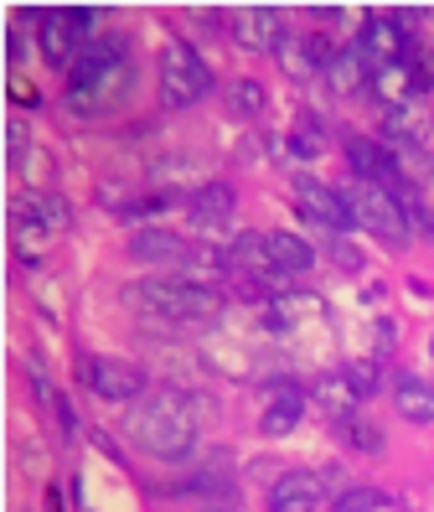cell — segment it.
<instances>
[{
  "label": "cell",
  "instance_id": "obj_14",
  "mask_svg": "<svg viewBox=\"0 0 434 512\" xmlns=\"http://www.w3.org/2000/svg\"><path fill=\"white\" fill-rule=\"evenodd\" d=\"M264 254H269L274 275H305V269L316 264V249L295 233H264Z\"/></svg>",
  "mask_w": 434,
  "mask_h": 512
},
{
  "label": "cell",
  "instance_id": "obj_27",
  "mask_svg": "<svg viewBox=\"0 0 434 512\" xmlns=\"http://www.w3.org/2000/svg\"><path fill=\"white\" fill-rule=\"evenodd\" d=\"M347 378H352V388H357L362 399H367V394H378V368H372V363H352Z\"/></svg>",
  "mask_w": 434,
  "mask_h": 512
},
{
  "label": "cell",
  "instance_id": "obj_11",
  "mask_svg": "<svg viewBox=\"0 0 434 512\" xmlns=\"http://www.w3.org/2000/svg\"><path fill=\"white\" fill-rule=\"evenodd\" d=\"M347 161H352V171L362 176V182H378V187H398V182H403V171H398V161H393V150L378 145V140L352 135V140H347Z\"/></svg>",
  "mask_w": 434,
  "mask_h": 512
},
{
  "label": "cell",
  "instance_id": "obj_25",
  "mask_svg": "<svg viewBox=\"0 0 434 512\" xmlns=\"http://www.w3.org/2000/svg\"><path fill=\"white\" fill-rule=\"evenodd\" d=\"M290 150H295V156H321L326 140H321V125H316V119H300L295 135H290Z\"/></svg>",
  "mask_w": 434,
  "mask_h": 512
},
{
  "label": "cell",
  "instance_id": "obj_20",
  "mask_svg": "<svg viewBox=\"0 0 434 512\" xmlns=\"http://www.w3.org/2000/svg\"><path fill=\"white\" fill-rule=\"evenodd\" d=\"M310 399H316L331 419H352V409H357V399H362V394L352 388V378H347V373H326L316 388H310Z\"/></svg>",
  "mask_w": 434,
  "mask_h": 512
},
{
  "label": "cell",
  "instance_id": "obj_9",
  "mask_svg": "<svg viewBox=\"0 0 434 512\" xmlns=\"http://www.w3.org/2000/svg\"><path fill=\"white\" fill-rule=\"evenodd\" d=\"M362 52H367V63L372 68H388V63H409V37H403V21L398 16H372L367 26H362V42H357Z\"/></svg>",
  "mask_w": 434,
  "mask_h": 512
},
{
  "label": "cell",
  "instance_id": "obj_29",
  "mask_svg": "<svg viewBox=\"0 0 434 512\" xmlns=\"http://www.w3.org/2000/svg\"><path fill=\"white\" fill-rule=\"evenodd\" d=\"M378 342H383L378 352H393V342H398V326L393 321H378Z\"/></svg>",
  "mask_w": 434,
  "mask_h": 512
},
{
  "label": "cell",
  "instance_id": "obj_31",
  "mask_svg": "<svg viewBox=\"0 0 434 512\" xmlns=\"http://www.w3.org/2000/svg\"><path fill=\"white\" fill-rule=\"evenodd\" d=\"M202 512H233V507H202Z\"/></svg>",
  "mask_w": 434,
  "mask_h": 512
},
{
  "label": "cell",
  "instance_id": "obj_13",
  "mask_svg": "<svg viewBox=\"0 0 434 512\" xmlns=\"http://www.w3.org/2000/svg\"><path fill=\"white\" fill-rule=\"evenodd\" d=\"M321 476L310 471H290L269 487V512H321Z\"/></svg>",
  "mask_w": 434,
  "mask_h": 512
},
{
  "label": "cell",
  "instance_id": "obj_4",
  "mask_svg": "<svg viewBox=\"0 0 434 512\" xmlns=\"http://www.w3.org/2000/svg\"><path fill=\"white\" fill-rule=\"evenodd\" d=\"M347 202H352V218H357L362 228L378 233L383 244H393V249L409 244V218H403V207H398V197H393L388 187H378V182H357V187L347 192Z\"/></svg>",
  "mask_w": 434,
  "mask_h": 512
},
{
  "label": "cell",
  "instance_id": "obj_10",
  "mask_svg": "<svg viewBox=\"0 0 434 512\" xmlns=\"http://www.w3.org/2000/svg\"><path fill=\"white\" fill-rule=\"evenodd\" d=\"M73 223V207L57 192H21L16 197V228H37V233H62Z\"/></svg>",
  "mask_w": 434,
  "mask_h": 512
},
{
  "label": "cell",
  "instance_id": "obj_6",
  "mask_svg": "<svg viewBox=\"0 0 434 512\" xmlns=\"http://www.w3.org/2000/svg\"><path fill=\"white\" fill-rule=\"evenodd\" d=\"M295 202H300V213H305L310 223H321V228H331V233L357 228L347 192H336V187L316 182V176H295Z\"/></svg>",
  "mask_w": 434,
  "mask_h": 512
},
{
  "label": "cell",
  "instance_id": "obj_15",
  "mask_svg": "<svg viewBox=\"0 0 434 512\" xmlns=\"http://www.w3.org/2000/svg\"><path fill=\"white\" fill-rule=\"evenodd\" d=\"M300 414H305V394L295 383H274V399H269V409H264V419H259V430L264 435H290L295 425H300Z\"/></svg>",
  "mask_w": 434,
  "mask_h": 512
},
{
  "label": "cell",
  "instance_id": "obj_32",
  "mask_svg": "<svg viewBox=\"0 0 434 512\" xmlns=\"http://www.w3.org/2000/svg\"><path fill=\"white\" fill-rule=\"evenodd\" d=\"M429 357H434V337H429Z\"/></svg>",
  "mask_w": 434,
  "mask_h": 512
},
{
  "label": "cell",
  "instance_id": "obj_23",
  "mask_svg": "<svg viewBox=\"0 0 434 512\" xmlns=\"http://www.w3.org/2000/svg\"><path fill=\"white\" fill-rule=\"evenodd\" d=\"M383 507H388V497L378 487H352L331 502V512H383Z\"/></svg>",
  "mask_w": 434,
  "mask_h": 512
},
{
  "label": "cell",
  "instance_id": "obj_7",
  "mask_svg": "<svg viewBox=\"0 0 434 512\" xmlns=\"http://www.w3.org/2000/svg\"><path fill=\"white\" fill-rule=\"evenodd\" d=\"M78 373L88 378L93 394L109 399V404L140 399V388H145V373H140V368H130V363H114V357H83Z\"/></svg>",
  "mask_w": 434,
  "mask_h": 512
},
{
  "label": "cell",
  "instance_id": "obj_2",
  "mask_svg": "<svg viewBox=\"0 0 434 512\" xmlns=\"http://www.w3.org/2000/svg\"><path fill=\"white\" fill-rule=\"evenodd\" d=\"M124 300L166 321H212L223 311V295L207 285H192V280H140L124 290Z\"/></svg>",
  "mask_w": 434,
  "mask_h": 512
},
{
  "label": "cell",
  "instance_id": "obj_19",
  "mask_svg": "<svg viewBox=\"0 0 434 512\" xmlns=\"http://www.w3.org/2000/svg\"><path fill=\"white\" fill-rule=\"evenodd\" d=\"M383 130H388V140L393 145H409V150H419V145H429V114L419 109V104H403V109H388V119H383Z\"/></svg>",
  "mask_w": 434,
  "mask_h": 512
},
{
  "label": "cell",
  "instance_id": "obj_18",
  "mask_svg": "<svg viewBox=\"0 0 434 512\" xmlns=\"http://www.w3.org/2000/svg\"><path fill=\"white\" fill-rule=\"evenodd\" d=\"M326 78H331V88H336L341 99H352L357 88H367V83H372V63H367V52H362V47H341V52L331 57Z\"/></svg>",
  "mask_w": 434,
  "mask_h": 512
},
{
  "label": "cell",
  "instance_id": "obj_22",
  "mask_svg": "<svg viewBox=\"0 0 434 512\" xmlns=\"http://www.w3.org/2000/svg\"><path fill=\"white\" fill-rule=\"evenodd\" d=\"M228 109H233V114H243V119H254V114L264 109V88H259L254 78L228 83Z\"/></svg>",
  "mask_w": 434,
  "mask_h": 512
},
{
  "label": "cell",
  "instance_id": "obj_5",
  "mask_svg": "<svg viewBox=\"0 0 434 512\" xmlns=\"http://www.w3.org/2000/svg\"><path fill=\"white\" fill-rule=\"evenodd\" d=\"M93 16H99V11H42L37 42H42V57L52 68H73L78 63L83 37L93 32Z\"/></svg>",
  "mask_w": 434,
  "mask_h": 512
},
{
  "label": "cell",
  "instance_id": "obj_12",
  "mask_svg": "<svg viewBox=\"0 0 434 512\" xmlns=\"http://www.w3.org/2000/svg\"><path fill=\"white\" fill-rule=\"evenodd\" d=\"M372 94H378L388 109H403V104H419L424 94V73L414 63H388V68H372Z\"/></svg>",
  "mask_w": 434,
  "mask_h": 512
},
{
  "label": "cell",
  "instance_id": "obj_1",
  "mask_svg": "<svg viewBox=\"0 0 434 512\" xmlns=\"http://www.w3.org/2000/svg\"><path fill=\"white\" fill-rule=\"evenodd\" d=\"M130 440L140 450L161 461H181L186 450L197 445V414H192V399L176 394V388H161V394H150L135 414H130Z\"/></svg>",
  "mask_w": 434,
  "mask_h": 512
},
{
  "label": "cell",
  "instance_id": "obj_16",
  "mask_svg": "<svg viewBox=\"0 0 434 512\" xmlns=\"http://www.w3.org/2000/svg\"><path fill=\"white\" fill-rule=\"evenodd\" d=\"M186 254H192L186 238H176L166 228H145V233L130 238V259H140V264H181Z\"/></svg>",
  "mask_w": 434,
  "mask_h": 512
},
{
  "label": "cell",
  "instance_id": "obj_21",
  "mask_svg": "<svg viewBox=\"0 0 434 512\" xmlns=\"http://www.w3.org/2000/svg\"><path fill=\"white\" fill-rule=\"evenodd\" d=\"M393 409L414 425H434V383H419V378H403L393 388Z\"/></svg>",
  "mask_w": 434,
  "mask_h": 512
},
{
  "label": "cell",
  "instance_id": "obj_3",
  "mask_svg": "<svg viewBox=\"0 0 434 512\" xmlns=\"http://www.w3.org/2000/svg\"><path fill=\"white\" fill-rule=\"evenodd\" d=\"M207 88H212L207 63L186 42H171L161 52V94H166V104L171 109H192V104L207 99Z\"/></svg>",
  "mask_w": 434,
  "mask_h": 512
},
{
  "label": "cell",
  "instance_id": "obj_17",
  "mask_svg": "<svg viewBox=\"0 0 434 512\" xmlns=\"http://www.w3.org/2000/svg\"><path fill=\"white\" fill-rule=\"evenodd\" d=\"M228 218H233V187L207 182V187L192 197V223H197L202 233H223Z\"/></svg>",
  "mask_w": 434,
  "mask_h": 512
},
{
  "label": "cell",
  "instance_id": "obj_28",
  "mask_svg": "<svg viewBox=\"0 0 434 512\" xmlns=\"http://www.w3.org/2000/svg\"><path fill=\"white\" fill-rule=\"evenodd\" d=\"M336 259H341V269H352V275L362 269V254H357V249H347V244H336Z\"/></svg>",
  "mask_w": 434,
  "mask_h": 512
},
{
  "label": "cell",
  "instance_id": "obj_30",
  "mask_svg": "<svg viewBox=\"0 0 434 512\" xmlns=\"http://www.w3.org/2000/svg\"><path fill=\"white\" fill-rule=\"evenodd\" d=\"M21 52H26V37H21V26H11V63H21Z\"/></svg>",
  "mask_w": 434,
  "mask_h": 512
},
{
  "label": "cell",
  "instance_id": "obj_8",
  "mask_svg": "<svg viewBox=\"0 0 434 512\" xmlns=\"http://www.w3.org/2000/svg\"><path fill=\"white\" fill-rule=\"evenodd\" d=\"M233 42L248 52H279V42H285V16L269 6L233 11Z\"/></svg>",
  "mask_w": 434,
  "mask_h": 512
},
{
  "label": "cell",
  "instance_id": "obj_24",
  "mask_svg": "<svg viewBox=\"0 0 434 512\" xmlns=\"http://www.w3.org/2000/svg\"><path fill=\"white\" fill-rule=\"evenodd\" d=\"M279 63H285V73H290V78H305V73H316V63H310L305 42H295V37H285V42H279Z\"/></svg>",
  "mask_w": 434,
  "mask_h": 512
},
{
  "label": "cell",
  "instance_id": "obj_26",
  "mask_svg": "<svg viewBox=\"0 0 434 512\" xmlns=\"http://www.w3.org/2000/svg\"><path fill=\"white\" fill-rule=\"evenodd\" d=\"M341 435H347L357 450H372V456H378V450H383V435L378 430H372V425H362V419H347V430H341Z\"/></svg>",
  "mask_w": 434,
  "mask_h": 512
}]
</instances>
